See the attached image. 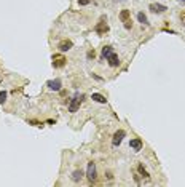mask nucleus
Here are the masks:
<instances>
[{
  "label": "nucleus",
  "mask_w": 185,
  "mask_h": 187,
  "mask_svg": "<svg viewBox=\"0 0 185 187\" xmlns=\"http://www.w3.org/2000/svg\"><path fill=\"white\" fill-rule=\"evenodd\" d=\"M96 32L99 35H104L105 32H109V24H107V18L102 16L99 19V22L96 24Z\"/></svg>",
  "instance_id": "f257e3e1"
},
{
  "label": "nucleus",
  "mask_w": 185,
  "mask_h": 187,
  "mask_svg": "<svg viewBox=\"0 0 185 187\" xmlns=\"http://www.w3.org/2000/svg\"><path fill=\"white\" fill-rule=\"evenodd\" d=\"M81 98L83 96H78V94H75L73 96V99L70 101V104H69V112H77L78 109H80V104H81Z\"/></svg>",
  "instance_id": "f03ea898"
},
{
  "label": "nucleus",
  "mask_w": 185,
  "mask_h": 187,
  "mask_svg": "<svg viewBox=\"0 0 185 187\" xmlns=\"http://www.w3.org/2000/svg\"><path fill=\"white\" fill-rule=\"evenodd\" d=\"M66 61H67V59L62 56V54H54L53 56V67L54 69H61V67L66 66Z\"/></svg>",
  "instance_id": "7ed1b4c3"
},
{
  "label": "nucleus",
  "mask_w": 185,
  "mask_h": 187,
  "mask_svg": "<svg viewBox=\"0 0 185 187\" xmlns=\"http://www.w3.org/2000/svg\"><path fill=\"white\" fill-rule=\"evenodd\" d=\"M86 176H88L89 181H96V165H94V162H89L88 163V170H86Z\"/></svg>",
  "instance_id": "20e7f679"
},
{
  "label": "nucleus",
  "mask_w": 185,
  "mask_h": 187,
  "mask_svg": "<svg viewBox=\"0 0 185 187\" xmlns=\"http://www.w3.org/2000/svg\"><path fill=\"white\" fill-rule=\"evenodd\" d=\"M125 136H126L125 130H118V131H115V134H113V139H112V144H113V146H120Z\"/></svg>",
  "instance_id": "39448f33"
},
{
  "label": "nucleus",
  "mask_w": 185,
  "mask_h": 187,
  "mask_svg": "<svg viewBox=\"0 0 185 187\" xmlns=\"http://www.w3.org/2000/svg\"><path fill=\"white\" fill-rule=\"evenodd\" d=\"M46 86H48L50 90H53V91H59L61 86H62V82L59 80V78H56V80H48L46 82Z\"/></svg>",
  "instance_id": "423d86ee"
},
{
  "label": "nucleus",
  "mask_w": 185,
  "mask_h": 187,
  "mask_svg": "<svg viewBox=\"0 0 185 187\" xmlns=\"http://www.w3.org/2000/svg\"><path fill=\"white\" fill-rule=\"evenodd\" d=\"M148 8H150V11L152 13H156V14H160V13H164V11H166L168 8L164 5H160V3H152L150 7H148Z\"/></svg>",
  "instance_id": "0eeeda50"
},
{
  "label": "nucleus",
  "mask_w": 185,
  "mask_h": 187,
  "mask_svg": "<svg viewBox=\"0 0 185 187\" xmlns=\"http://www.w3.org/2000/svg\"><path fill=\"white\" fill-rule=\"evenodd\" d=\"M73 46V43L70 42V40H62V42H59V45H58V48H59V51H69L70 48Z\"/></svg>",
  "instance_id": "6e6552de"
},
{
  "label": "nucleus",
  "mask_w": 185,
  "mask_h": 187,
  "mask_svg": "<svg viewBox=\"0 0 185 187\" xmlns=\"http://www.w3.org/2000/svg\"><path fill=\"white\" fill-rule=\"evenodd\" d=\"M107 61H109V66H112V67L120 66V58H118V54H115V53L110 54V56L107 58Z\"/></svg>",
  "instance_id": "1a4fd4ad"
},
{
  "label": "nucleus",
  "mask_w": 185,
  "mask_h": 187,
  "mask_svg": "<svg viewBox=\"0 0 185 187\" xmlns=\"http://www.w3.org/2000/svg\"><path fill=\"white\" fill-rule=\"evenodd\" d=\"M113 53V48H112V46H110V45H105L104 46V48H102V53H101V59H102V61H105V59H107L109 56H110V54H112Z\"/></svg>",
  "instance_id": "9d476101"
},
{
  "label": "nucleus",
  "mask_w": 185,
  "mask_h": 187,
  "mask_svg": "<svg viewBox=\"0 0 185 187\" xmlns=\"http://www.w3.org/2000/svg\"><path fill=\"white\" fill-rule=\"evenodd\" d=\"M129 146H131V149H134L136 152H139L140 149H142V141H140L139 138H136V139H131V142H129Z\"/></svg>",
  "instance_id": "9b49d317"
},
{
  "label": "nucleus",
  "mask_w": 185,
  "mask_h": 187,
  "mask_svg": "<svg viewBox=\"0 0 185 187\" xmlns=\"http://www.w3.org/2000/svg\"><path fill=\"white\" fill-rule=\"evenodd\" d=\"M81 178H83V171H81V170H75L72 173V181L73 182H80Z\"/></svg>",
  "instance_id": "f8f14e48"
},
{
  "label": "nucleus",
  "mask_w": 185,
  "mask_h": 187,
  "mask_svg": "<svg viewBox=\"0 0 185 187\" xmlns=\"http://www.w3.org/2000/svg\"><path fill=\"white\" fill-rule=\"evenodd\" d=\"M91 99L93 101H96V102H99V104H105V102H107V99L102 96V94H99V93H93Z\"/></svg>",
  "instance_id": "ddd939ff"
},
{
  "label": "nucleus",
  "mask_w": 185,
  "mask_h": 187,
  "mask_svg": "<svg viewBox=\"0 0 185 187\" xmlns=\"http://www.w3.org/2000/svg\"><path fill=\"white\" fill-rule=\"evenodd\" d=\"M120 19H121V22L129 21V19H131V11H129V10H123L120 13Z\"/></svg>",
  "instance_id": "4468645a"
},
{
  "label": "nucleus",
  "mask_w": 185,
  "mask_h": 187,
  "mask_svg": "<svg viewBox=\"0 0 185 187\" xmlns=\"http://www.w3.org/2000/svg\"><path fill=\"white\" fill-rule=\"evenodd\" d=\"M137 19H139V22L140 24H145V26H148V21H147V16L140 11V13H137Z\"/></svg>",
  "instance_id": "2eb2a0df"
},
{
  "label": "nucleus",
  "mask_w": 185,
  "mask_h": 187,
  "mask_svg": "<svg viewBox=\"0 0 185 187\" xmlns=\"http://www.w3.org/2000/svg\"><path fill=\"white\" fill-rule=\"evenodd\" d=\"M137 170H139V173H140V174H142V176H144V178H147V179H148V178H150V176H148V173H147V171H145V170H144V166H142V165H139V168H137Z\"/></svg>",
  "instance_id": "dca6fc26"
},
{
  "label": "nucleus",
  "mask_w": 185,
  "mask_h": 187,
  "mask_svg": "<svg viewBox=\"0 0 185 187\" xmlns=\"http://www.w3.org/2000/svg\"><path fill=\"white\" fill-rule=\"evenodd\" d=\"M6 101V91H0V104Z\"/></svg>",
  "instance_id": "f3484780"
},
{
  "label": "nucleus",
  "mask_w": 185,
  "mask_h": 187,
  "mask_svg": "<svg viewBox=\"0 0 185 187\" xmlns=\"http://www.w3.org/2000/svg\"><path fill=\"white\" fill-rule=\"evenodd\" d=\"M89 3H91V0H78V5H80V7L89 5Z\"/></svg>",
  "instance_id": "a211bd4d"
},
{
  "label": "nucleus",
  "mask_w": 185,
  "mask_h": 187,
  "mask_svg": "<svg viewBox=\"0 0 185 187\" xmlns=\"http://www.w3.org/2000/svg\"><path fill=\"white\" fill-rule=\"evenodd\" d=\"M94 54H96V53H94V50H89L86 56H88V59H93V58H94Z\"/></svg>",
  "instance_id": "6ab92c4d"
},
{
  "label": "nucleus",
  "mask_w": 185,
  "mask_h": 187,
  "mask_svg": "<svg viewBox=\"0 0 185 187\" xmlns=\"http://www.w3.org/2000/svg\"><path fill=\"white\" fill-rule=\"evenodd\" d=\"M125 29H131V19H129V21H126V22H125Z\"/></svg>",
  "instance_id": "aec40b11"
},
{
  "label": "nucleus",
  "mask_w": 185,
  "mask_h": 187,
  "mask_svg": "<svg viewBox=\"0 0 185 187\" xmlns=\"http://www.w3.org/2000/svg\"><path fill=\"white\" fill-rule=\"evenodd\" d=\"M179 3H185V0H179Z\"/></svg>",
  "instance_id": "412c9836"
}]
</instances>
